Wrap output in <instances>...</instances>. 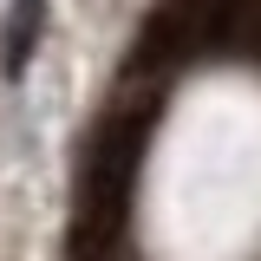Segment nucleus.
Instances as JSON below:
<instances>
[{
	"label": "nucleus",
	"mask_w": 261,
	"mask_h": 261,
	"mask_svg": "<svg viewBox=\"0 0 261 261\" xmlns=\"http://www.w3.org/2000/svg\"><path fill=\"white\" fill-rule=\"evenodd\" d=\"M150 105H130L118 118H105L85 150V176H79V222H72V261H105V248L118 242V228L130 216V183L150 144Z\"/></svg>",
	"instance_id": "f257e3e1"
},
{
	"label": "nucleus",
	"mask_w": 261,
	"mask_h": 261,
	"mask_svg": "<svg viewBox=\"0 0 261 261\" xmlns=\"http://www.w3.org/2000/svg\"><path fill=\"white\" fill-rule=\"evenodd\" d=\"M39 33H46V0H13V13H7V72H27Z\"/></svg>",
	"instance_id": "f03ea898"
}]
</instances>
